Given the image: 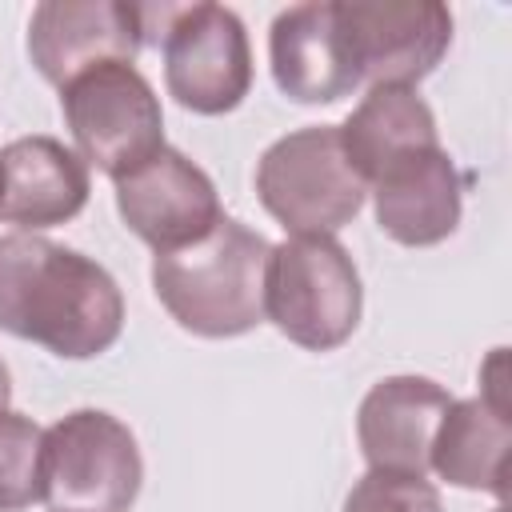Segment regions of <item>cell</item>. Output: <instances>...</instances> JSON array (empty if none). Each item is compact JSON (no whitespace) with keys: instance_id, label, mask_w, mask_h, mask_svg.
<instances>
[{"instance_id":"cell-15","label":"cell","mask_w":512,"mask_h":512,"mask_svg":"<svg viewBox=\"0 0 512 512\" xmlns=\"http://www.w3.org/2000/svg\"><path fill=\"white\" fill-rule=\"evenodd\" d=\"M508 448L512 424L508 412L488 404L484 396L452 400L428 452V468H436L448 484L508 496Z\"/></svg>"},{"instance_id":"cell-4","label":"cell","mask_w":512,"mask_h":512,"mask_svg":"<svg viewBox=\"0 0 512 512\" xmlns=\"http://www.w3.org/2000/svg\"><path fill=\"white\" fill-rule=\"evenodd\" d=\"M256 196L292 236H332L364 208L368 184L348 164L340 128L312 124L264 148Z\"/></svg>"},{"instance_id":"cell-8","label":"cell","mask_w":512,"mask_h":512,"mask_svg":"<svg viewBox=\"0 0 512 512\" xmlns=\"http://www.w3.org/2000/svg\"><path fill=\"white\" fill-rule=\"evenodd\" d=\"M336 16L356 76L372 88H412L452 44V12L436 0H340Z\"/></svg>"},{"instance_id":"cell-3","label":"cell","mask_w":512,"mask_h":512,"mask_svg":"<svg viewBox=\"0 0 512 512\" xmlns=\"http://www.w3.org/2000/svg\"><path fill=\"white\" fill-rule=\"evenodd\" d=\"M364 308L360 272L348 248L332 236H288L268 252L264 316L300 348H340Z\"/></svg>"},{"instance_id":"cell-7","label":"cell","mask_w":512,"mask_h":512,"mask_svg":"<svg viewBox=\"0 0 512 512\" xmlns=\"http://www.w3.org/2000/svg\"><path fill=\"white\" fill-rule=\"evenodd\" d=\"M156 16L168 96L200 116L232 112L252 88V48L240 16L224 4H180Z\"/></svg>"},{"instance_id":"cell-6","label":"cell","mask_w":512,"mask_h":512,"mask_svg":"<svg viewBox=\"0 0 512 512\" xmlns=\"http://www.w3.org/2000/svg\"><path fill=\"white\" fill-rule=\"evenodd\" d=\"M144 460L128 424L100 408H76L44 428V496L52 512H128Z\"/></svg>"},{"instance_id":"cell-17","label":"cell","mask_w":512,"mask_h":512,"mask_svg":"<svg viewBox=\"0 0 512 512\" xmlns=\"http://www.w3.org/2000/svg\"><path fill=\"white\" fill-rule=\"evenodd\" d=\"M44 496V428L0 408V512H20Z\"/></svg>"},{"instance_id":"cell-12","label":"cell","mask_w":512,"mask_h":512,"mask_svg":"<svg viewBox=\"0 0 512 512\" xmlns=\"http://www.w3.org/2000/svg\"><path fill=\"white\" fill-rule=\"evenodd\" d=\"M268 56L280 92L296 104H336L340 96L360 88L348 40L340 32L336 0L284 8L268 32Z\"/></svg>"},{"instance_id":"cell-9","label":"cell","mask_w":512,"mask_h":512,"mask_svg":"<svg viewBox=\"0 0 512 512\" xmlns=\"http://www.w3.org/2000/svg\"><path fill=\"white\" fill-rule=\"evenodd\" d=\"M116 212L156 252L200 240L224 216L208 172L168 144L116 180Z\"/></svg>"},{"instance_id":"cell-1","label":"cell","mask_w":512,"mask_h":512,"mask_svg":"<svg viewBox=\"0 0 512 512\" xmlns=\"http://www.w3.org/2000/svg\"><path fill=\"white\" fill-rule=\"evenodd\" d=\"M0 332L64 360L108 352L124 332V296L112 272L36 232L0 236Z\"/></svg>"},{"instance_id":"cell-18","label":"cell","mask_w":512,"mask_h":512,"mask_svg":"<svg viewBox=\"0 0 512 512\" xmlns=\"http://www.w3.org/2000/svg\"><path fill=\"white\" fill-rule=\"evenodd\" d=\"M344 512H444V508H440V492L424 476L368 468L352 484Z\"/></svg>"},{"instance_id":"cell-19","label":"cell","mask_w":512,"mask_h":512,"mask_svg":"<svg viewBox=\"0 0 512 512\" xmlns=\"http://www.w3.org/2000/svg\"><path fill=\"white\" fill-rule=\"evenodd\" d=\"M8 400H12V376H8V368L0 360V408H8Z\"/></svg>"},{"instance_id":"cell-16","label":"cell","mask_w":512,"mask_h":512,"mask_svg":"<svg viewBox=\"0 0 512 512\" xmlns=\"http://www.w3.org/2000/svg\"><path fill=\"white\" fill-rule=\"evenodd\" d=\"M340 144H344L348 164L368 184L384 164H392L396 156L412 148L440 144V136H436L432 108L412 88L380 84V88H368L356 112L340 124Z\"/></svg>"},{"instance_id":"cell-11","label":"cell","mask_w":512,"mask_h":512,"mask_svg":"<svg viewBox=\"0 0 512 512\" xmlns=\"http://www.w3.org/2000/svg\"><path fill=\"white\" fill-rule=\"evenodd\" d=\"M376 224L408 248L440 244L460 224V172L440 144L412 148L384 164L372 180Z\"/></svg>"},{"instance_id":"cell-5","label":"cell","mask_w":512,"mask_h":512,"mask_svg":"<svg viewBox=\"0 0 512 512\" xmlns=\"http://www.w3.org/2000/svg\"><path fill=\"white\" fill-rule=\"evenodd\" d=\"M60 108L84 164L112 180L164 148V112L132 60H108L60 88Z\"/></svg>"},{"instance_id":"cell-13","label":"cell","mask_w":512,"mask_h":512,"mask_svg":"<svg viewBox=\"0 0 512 512\" xmlns=\"http://www.w3.org/2000/svg\"><path fill=\"white\" fill-rule=\"evenodd\" d=\"M448 404L452 396L428 376H388L372 384L356 412V440L368 468L424 476Z\"/></svg>"},{"instance_id":"cell-20","label":"cell","mask_w":512,"mask_h":512,"mask_svg":"<svg viewBox=\"0 0 512 512\" xmlns=\"http://www.w3.org/2000/svg\"><path fill=\"white\" fill-rule=\"evenodd\" d=\"M492 512H508V508H504V504H500V508H492Z\"/></svg>"},{"instance_id":"cell-10","label":"cell","mask_w":512,"mask_h":512,"mask_svg":"<svg viewBox=\"0 0 512 512\" xmlns=\"http://www.w3.org/2000/svg\"><path fill=\"white\" fill-rule=\"evenodd\" d=\"M140 44L144 8L120 0H44L28 20V56L56 88L96 64L132 60Z\"/></svg>"},{"instance_id":"cell-2","label":"cell","mask_w":512,"mask_h":512,"mask_svg":"<svg viewBox=\"0 0 512 512\" xmlns=\"http://www.w3.org/2000/svg\"><path fill=\"white\" fill-rule=\"evenodd\" d=\"M272 244L220 216L200 240L152 256V288L168 316L208 340L244 336L264 320V268Z\"/></svg>"},{"instance_id":"cell-14","label":"cell","mask_w":512,"mask_h":512,"mask_svg":"<svg viewBox=\"0 0 512 512\" xmlns=\"http://www.w3.org/2000/svg\"><path fill=\"white\" fill-rule=\"evenodd\" d=\"M88 204V164L52 136H20L0 148V220L20 232L72 220Z\"/></svg>"}]
</instances>
